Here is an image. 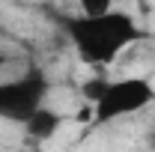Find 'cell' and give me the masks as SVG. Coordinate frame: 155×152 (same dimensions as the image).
<instances>
[{
	"label": "cell",
	"mask_w": 155,
	"mask_h": 152,
	"mask_svg": "<svg viewBox=\"0 0 155 152\" xmlns=\"http://www.w3.org/2000/svg\"><path fill=\"white\" fill-rule=\"evenodd\" d=\"M63 30L69 42L75 45L78 57L87 66H114L119 54L125 48H131L137 39L143 36L140 24L134 15L122 12V9H110L107 15H66L63 18Z\"/></svg>",
	"instance_id": "1"
},
{
	"label": "cell",
	"mask_w": 155,
	"mask_h": 152,
	"mask_svg": "<svg viewBox=\"0 0 155 152\" xmlns=\"http://www.w3.org/2000/svg\"><path fill=\"white\" fill-rule=\"evenodd\" d=\"M84 95L90 98L93 125H110L116 119L134 116L143 107H149L155 101V87L149 84V78L140 75L116 78V81L93 78L84 84Z\"/></svg>",
	"instance_id": "2"
},
{
	"label": "cell",
	"mask_w": 155,
	"mask_h": 152,
	"mask_svg": "<svg viewBox=\"0 0 155 152\" xmlns=\"http://www.w3.org/2000/svg\"><path fill=\"white\" fill-rule=\"evenodd\" d=\"M51 93V84L42 69H27L12 81H0V119L24 125L39 107H45V98Z\"/></svg>",
	"instance_id": "3"
},
{
	"label": "cell",
	"mask_w": 155,
	"mask_h": 152,
	"mask_svg": "<svg viewBox=\"0 0 155 152\" xmlns=\"http://www.w3.org/2000/svg\"><path fill=\"white\" fill-rule=\"evenodd\" d=\"M60 128H63V116H60L57 111H51V107H39L36 114L24 122L27 137H30V140H39V143H42V140H51Z\"/></svg>",
	"instance_id": "4"
},
{
	"label": "cell",
	"mask_w": 155,
	"mask_h": 152,
	"mask_svg": "<svg viewBox=\"0 0 155 152\" xmlns=\"http://www.w3.org/2000/svg\"><path fill=\"white\" fill-rule=\"evenodd\" d=\"M78 9H81V15L96 18V15H107L114 9V0H78Z\"/></svg>",
	"instance_id": "5"
},
{
	"label": "cell",
	"mask_w": 155,
	"mask_h": 152,
	"mask_svg": "<svg viewBox=\"0 0 155 152\" xmlns=\"http://www.w3.org/2000/svg\"><path fill=\"white\" fill-rule=\"evenodd\" d=\"M3 66H6V54L0 51V69H3Z\"/></svg>",
	"instance_id": "6"
},
{
	"label": "cell",
	"mask_w": 155,
	"mask_h": 152,
	"mask_svg": "<svg viewBox=\"0 0 155 152\" xmlns=\"http://www.w3.org/2000/svg\"><path fill=\"white\" fill-rule=\"evenodd\" d=\"M152 146H155V137H152Z\"/></svg>",
	"instance_id": "7"
}]
</instances>
